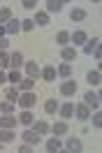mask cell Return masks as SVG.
Instances as JSON below:
<instances>
[{
  "label": "cell",
  "instance_id": "20",
  "mask_svg": "<svg viewBox=\"0 0 102 153\" xmlns=\"http://www.w3.org/2000/svg\"><path fill=\"white\" fill-rule=\"evenodd\" d=\"M56 72L60 76H72V67H70V63H63V65L56 67Z\"/></svg>",
  "mask_w": 102,
  "mask_h": 153
},
{
  "label": "cell",
  "instance_id": "39",
  "mask_svg": "<svg viewBox=\"0 0 102 153\" xmlns=\"http://www.w3.org/2000/svg\"><path fill=\"white\" fill-rule=\"evenodd\" d=\"M93 58H95V60H102V51H100V47L93 51Z\"/></svg>",
  "mask_w": 102,
  "mask_h": 153
},
{
  "label": "cell",
  "instance_id": "5",
  "mask_svg": "<svg viewBox=\"0 0 102 153\" xmlns=\"http://www.w3.org/2000/svg\"><path fill=\"white\" fill-rule=\"evenodd\" d=\"M74 114H77V118H79V121H88V118H91V107L77 105V107H74Z\"/></svg>",
  "mask_w": 102,
  "mask_h": 153
},
{
  "label": "cell",
  "instance_id": "4",
  "mask_svg": "<svg viewBox=\"0 0 102 153\" xmlns=\"http://www.w3.org/2000/svg\"><path fill=\"white\" fill-rule=\"evenodd\" d=\"M83 105H86V107H93V109H98V107H100V97H98V93L88 91V93L83 95Z\"/></svg>",
  "mask_w": 102,
  "mask_h": 153
},
{
  "label": "cell",
  "instance_id": "24",
  "mask_svg": "<svg viewBox=\"0 0 102 153\" xmlns=\"http://www.w3.org/2000/svg\"><path fill=\"white\" fill-rule=\"evenodd\" d=\"M33 86H35V79H30V76H28V79H21V81H19V88H21L23 93H26V91H30Z\"/></svg>",
  "mask_w": 102,
  "mask_h": 153
},
{
  "label": "cell",
  "instance_id": "30",
  "mask_svg": "<svg viewBox=\"0 0 102 153\" xmlns=\"http://www.w3.org/2000/svg\"><path fill=\"white\" fill-rule=\"evenodd\" d=\"M33 28H35V21H33V19H23V21H21V30L30 33Z\"/></svg>",
  "mask_w": 102,
  "mask_h": 153
},
{
  "label": "cell",
  "instance_id": "12",
  "mask_svg": "<svg viewBox=\"0 0 102 153\" xmlns=\"http://www.w3.org/2000/svg\"><path fill=\"white\" fill-rule=\"evenodd\" d=\"M26 72H28V76H30V79H37L42 70L37 67V63H35V60H30V63H26Z\"/></svg>",
  "mask_w": 102,
  "mask_h": 153
},
{
  "label": "cell",
  "instance_id": "26",
  "mask_svg": "<svg viewBox=\"0 0 102 153\" xmlns=\"http://www.w3.org/2000/svg\"><path fill=\"white\" fill-rule=\"evenodd\" d=\"M19 121H21V123H23V125H33V121H35V116H33V114H30V111H28V109H26L23 114L19 116Z\"/></svg>",
  "mask_w": 102,
  "mask_h": 153
},
{
  "label": "cell",
  "instance_id": "14",
  "mask_svg": "<svg viewBox=\"0 0 102 153\" xmlns=\"http://www.w3.org/2000/svg\"><path fill=\"white\" fill-rule=\"evenodd\" d=\"M5 30H7L9 35H16L19 30H21V21L19 19H9V23L5 26Z\"/></svg>",
  "mask_w": 102,
  "mask_h": 153
},
{
  "label": "cell",
  "instance_id": "32",
  "mask_svg": "<svg viewBox=\"0 0 102 153\" xmlns=\"http://www.w3.org/2000/svg\"><path fill=\"white\" fill-rule=\"evenodd\" d=\"M0 111H2V114H12V111H14V102H2V105H0Z\"/></svg>",
  "mask_w": 102,
  "mask_h": 153
},
{
  "label": "cell",
  "instance_id": "2",
  "mask_svg": "<svg viewBox=\"0 0 102 153\" xmlns=\"http://www.w3.org/2000/svg\"><path fill=\"white\" fill-rule=\"evenodd\" d=\"M21 137H23V142L30 144V146H37V144L42 142V134L35 132V130H26V132H21Z\"/></svg>",
  "mask_w": 102,
  "mask_h": 153
},
{
  "label": "cell",
  "instance_id": "21",
  "mask_svg": "<svg viewBox=\"0 0 102 153\" xmlns=\"http://www.w3.org/2000/svg\"><path fill=\"white\" fill-rule=\"evenodd\" d=\"M44 111H46V114H56V111H58V102H56L54 97L44 102Z\"/></svg>",
  "mask_w": 102,
  "mask_h": 153
},
{
  "label": "cell",
  "instance_id": "7",
  "mask_svg": "<svg viewBox=\"0 0 102 153\" xmlns=\"http://www.w3.org/2000/svg\"><path fill=\"white\" fill-rule=\"evenodd\" d=\"M98 47H100V39H98V37L86 39V42H83V53H86V56H93V51H95Z\"/></svg>",
  "mask_w": 102,
  "mask_h": 153
},
{
  "label": "cell",
  "instance_id": "35",
  "mask_svg": "<svg viewBox=\"0 0 102 153\" xmlns=\"http://www.w3.org/2000/svg\"><path fill=\"white\" fill-rule=\"evenodd\" d=\"M23 7H26V10H35L37 2H35V0H23Z\"/></svg>",
  "mask_w": 102,
  "mask_h": 153
},
{
  "label": "cell",
  "instance_id": "37",
  "mask_svg": "<svg viewBox=\"0 0 102 153\" xmlns=\"http://www.w3.org/2000/svg\"><path fill=\"white\" fill-rule=\"evenodd\" d=\"M7 44H9V39L0 37V51H5V49H7Z\"/></svg>",
  "mask_w": 102,
  "mask_h": 153
},
{
  "label": "cell",
  "instance_id": "23",
  "mask_svg": "<svg viewBox=\"0 0 102 153\" xmlns=\"http://www.w3.org/2000/svg\"><path fill=\"white\" fill-rule=\"evenodd\" d=\"M46 10H49V12H56V14H58V12L63 10V2H60V0H49V2H46Z\"/></svg>",
  "mask_w": 102,
  "mask_h": 153
},
{
  "label": "cell",
  "instance_id": "42",
  "mask_svg": "<svg viewBox=\"0 0 102 153\" xmlns=\"http://www.w3.org/2000/svg\"><path fill=\"white\" fill-rule=\"evenodd\" d=\"M0 151H2V142H0Z\"/></svg>",
  "mask_w": 102,
  "mask_h": 153
},
{
  "label": "cell",
  "instance_id": "28",
  "mask_svg": "<svg viewBox=\"0 0 102 153\" xmlns=\"http://www.w3.org/2000/svg\"><path fill=\"white\" fill-rule=\"evenodd\" d=\"M86 81H88L91 86H98V84H100V72H88Z\"/></svg>",
  "mask_w": 102,
  "mask_h": 153
},
{
  "label": "cell",
  "instance_id": "16",
  "mask_svg": "<svg viewBox=\"0 0 102 153\" xmlns=\"http://www.w3.org/2000/svg\"><path fill=\"white\" fill-rule=\"evenodd\" d=\"M70 19H72V21H83V19H86V10H81V7H74V10L70 12Z\"/></svg>",
  "mask_w": 102,
  "mask_h": 153
},
{
  "label": "cell",
  "instance_id": "9",
  "mask_svg": "<svg viewBox=\"0 0 102 153\" xmlns=\"http://www.w3.org/2000/svg\"><path fill=\"white\" fill-rule=\"evenodd\" d=\"M39 74H42V79H44V81H54L58 72H56L54 65H46V67H42V72H39Z\"/></svg>",
  "mask_w": 102,
  "mask_h": 153
},
{
  "label": "cell",
  "instance_id": "15",
  "mask_svg": "<svg viewBox=\"0 0 102 153\" xmlns=\"http://www.w3.org/2000/svg\"><path fill=\"white\" fill-rule=\"evenodd\" d=\"M0 142H2V144L14 142V132H12L9 128H0Z\"/></svg>",
  "mask_w": 102,
  "mask_h": 153
},
{
  "label": "cell",
  "instance_id": "33",
  "mask_svg": "<svg viewBox=\"0 0 102 153\" xmlns=\"http://www.w3.org/2000/svg\"><path fill=\"white\" fill-rule=\"evenodd\" d=\"M7 79L12 81V84H19V81H21V74H19V70H12V72L7 74Z\"/></svg>",
  "mask_w": 102,
  "mask_h": 153
},
{
  "label": "cell",
  "instance_id": "10",
  "mask_svg": "<svg viewBox=\"0 0 102 153\" xmlns=\"http://www.w3.org/2000/svg\"><path fill=\"white\" fill-rule=\"evenodd\" d=\"M58 111H60L63 118H72V116H74V105H72V102H65V105L58 107Z\"/></svg>",
  "mask_w": 102,
  "mask_h": 153
},
{
  "label": "cell",
  "instance_id": "41",
  "mask_svg": "<svg viewBox=\"0 0 102 153\" xmlns=\"http://www.w3.org/2000/svg\"><path fill=\"white\" fill-rule=\"evenodd\" d=\"M5 33H7V30H5V26H0V37H2Z\"/></svg>",
  "mask_w": 102,
  "mask_h": 153
},
{
  "label": "cell",
  "instance_id": "25",
  "mask_svg": "<svg viewBox=\"0 0 102 153\" xmlns=\"http://www.w3.org/2000/svg\"><path fill=\"white\" fill-rule=\"evenodd\" d=\"M65 146H67L70 151H81V142H79L77 137H70V139H67V144H65Z\"/></svg>",
  "mask_w": 102,
  "mask_h": 153
},
{
  "label": "cell",
  "instance_id": "22",
  "mask_svg": "<svg viewBox=\"0 0 102 153\" xmlns=\"http://www.w3.org/2000/svg\"><path fill=\"white\" fill-rule=\"evenodd\" d=\"M33 130H35V132H46V130H49V123H46V121H33Z\"/></svg>",
  "mask_w": 102,
  "mask_h": 153
},
{
  "label": "cell",
  "instance_id": "34",
  "mask_svg": "<svg viewBox=\"0 0 102 153\" xmlns=\"http://www.w3.org/2000/svg\"><path fill=\"white\" fill-rule=\"evenodd\" d=\"M2 67H9V56L5 51H0V70H2Z\"/></svg>",
  "mask_w": 102,
  "mask_h": 153
},
{
  "label": "cell",
  "instance_id": "29",
  "mask_svg": "<svg viewBox=\"0 0 102 153\" xmlns=\"http://www.w3.org/2000/svg\"><path fill=\"white\" fill-rule=\"evenodd\" d=\"M33 21H37L39 26H46L49 23V12H37V19H33Z\"/></svg>",
  "mask_w": 102,
  "mask_h": 153
},
{
  "label": "cell",
  "instance_id": "31",
  "mask_svg": "<svg viewBox=\"0 0 102 153\" xmlns=\"http://www.w3.org/2000/svg\"><path fill=\"white\" fill-rule=\"evenodd\" d=\"M5 95H7V102H19V91L16 88H9Z\"/></svg>",
  "mask_w": 102,
  "mask_h": 153
},
{
  "label": "cell",
  "instance_id": "1",
  "mask_svg": "<svg viewBox=\"0 0 102 153\" xmlns=\"http://www.w3.org/2000/svg\"><path fill=\"white\" fill-rule=\"evenodd\" d=\"M35 102H37V95H35V93H30V91H26L23 95H19V105L23 107V109H30Z\"/></svg>",
  "mask_w": 102,
  "mask_h": 153
},
{
  "label": "cell",
  "instance_id": "40",
  "mask_svg": "<svg viewBox=\"0 0 102 153\" xmlns=\"http://www.w3.org/2000/svg\"><path fill=\"white\" fill-rule=\"evenodd\" d=\"M5 81H7V74H5L2 70H0V84H5Z\"/></svg>",
  "mask_w": 102,
  "mask_h": 153
},
{
  "label": "cell",
  "instance_id": "38",
  "mask_svg": "<svg viewBox=\"0 0 102 153\" xmlns=\"http://www.w3.org/2000/svg\"><path fill=\"white\" fill-rule=\"evenodd\" d=\"M19 151H21V153H30V151H33V146H30V144H23Z\"/></svg>",
  "mask_w": 102,
  "mask_h": 153
},
{
  "label": "cell",
  "instance_id": "6",
  "mask_svg": "<svg viewBox=\"0 0 102 153\" xmlns=\"http://www.w3.org/2000/svg\"><path fill=\"white\" fill-rule=\"evenodd\" d=\"M86 39H88V35H86L83 30H74L72 35H70V42H74V47H83Z\"/></svg>",
  "mask_w": 102,
  "mask_h": 153
},
{
  "label": "cell",
  "instance_id": "17",
  "mask_svg": "<svg viewBox=\"0 0 102 153\" xmlns=\"http://www.w3.org/2000/svg\"><path fill=\"white\" fill-rule=\"evenodd\" d=\"M51 130H54L56 137H60V134L67 132V123H65V121H58V123H54V128H51Z\"/></svg>",
  "mask_w": 102,
  "mask_h": 153
},
{
  "label": "cell",
  "instance_id": "3",
  "mask_svg": "<svg viewBox=\"0 0 102 153\" xmlns=\"http://www.w3.org/2000/svg\"><path fill=\"white\" fill-rule=\"evenodd\" d=\"M74 93H77V81L67 79V81H63V84H60V95L70 97V95H74Z\"/></svg>",
  "mask_w": 102,
  "mask_h": 153
},
{
  "label": "cell",
  "instance_id": "27",
  "mask_svg": "<svg viewBox=\"0 0 102 153\" xmlns=\"http://www.w3.org/2000/svg\"><path fill=\"white\" fill-rule=\"evenodd\" d=\"M9 19H12V10H9V7H2V10H0V26H2V23H9Z\"/></svg>",
  "mask_w": 102,
  "mask_h": 153
},
{
  "label": "cell",
  "instance_id": "11",
  "mask_svg": "<svg viewBox=\"0 0 102 153\" xmlns=\"http://www.w3.org/2000/svg\"><path fill=\"white\" fill-rule=\"evenodd\" d=\"M14 125H16V118H14L12 114L0 116V128H9V130H14Z\"/></svg>",
  "mask_w": 102,
  "mask_h": 153
},
{
  "label": "cell",
  "instance_id": "18",
  "mask_svg": "<svg viewBox=\"0 0 102 153\" xmlns=\"http://www.w3.org/2000/svg\"><path fill=\"white\" fill-rule=\"evenodd\" d=\"M60 146H63V144H60V139H58V137H54V139H49V142H46V151L56 153V151H60Z\"/></svg>",
  "mask_w": 102,
  "mask_h": 153
},
{
  "label": "cell",
  "instance_id": "8",
  "mask_svg": "<svg viewBox=\"0 0 102 153\" xmlns=\"http://www.w3.org/2000/svg\"><path fill=\"white\" fill-rule=\"evenodd\" d=\"M9 65H12V70H19V67L23 65V53H21V51H14V53L9 56Z\"/></svg>",
  "mask_w": 102,
  "mask_h": 153
},
{
  "label": "cell",
  "instance_id": "36",
  "mask_svg": "<svg viewBox=\"0 0 102 153\" xmlns=\"http://www.w3.org/2000/svg\"><path fill=\"white\" fill-rule=\"evenodd\" d=\"M93 125H95V128H100V125H102V116L100 114H93Z\"/></svg>",
  "mask_w": 102,
  "mask_h": 153
},
{
  "label": "cell",
  "instance_id": "13",
  "mask_svg": "<svg viewBox=\"0 0 102 153\" xmlns=\"http://www.w3.org/2000/svg\"><path fill=\"white\" fill-rule=\"evenodd\" d=\"M60 58H63L65 63L74 60V58H77V51H74V47H63V51H60Z\"/></svg>",
  "mask_w": 102,
  "mask_h": 153
},
{
  "label": "cell",
  "instance_id": "43",
  "mask_svg": "<svg viewBox=\"0 0 102 153\" xmlns=\"http://www.w3.org/2000/svg\"><path fill=\"white\" fill-rule=\"evenodd\" d=\"M0 10H2V7H0Z\"/></svg>",
  "mask_w": 102,
  "mask_h": 153
},
{
  "label": "cell",
  "instance_id": "19",
  "mask_svg": "<svg viewBox=\"0 0 102 153\" xmlns=\"http://www.w3.org/2000/svg\"><path fill=\"white\" fill-rule=\"evenodd\" d=\"M56 42H58L60 47H67V42H70V33H67V30H60V33L56 35Z\"/></svg>",
  "mask_w": 102,
  "mask_h": 153
}]
</instances>
